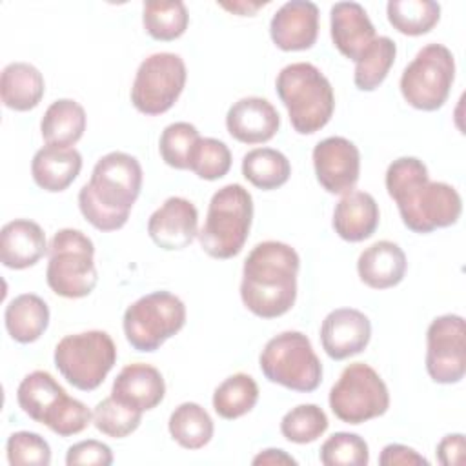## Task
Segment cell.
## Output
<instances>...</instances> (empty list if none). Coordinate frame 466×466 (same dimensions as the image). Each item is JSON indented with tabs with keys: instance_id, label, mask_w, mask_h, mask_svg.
Instances as JSON below:
<instances>
[{
	"instance_id": "2",
	"label": "cell",
	"mask_w": 466,
	"mask_h": 466,
	"mask_svg": "<svg viewBox=\"0 0 466 466\" xmlns=\"http://www.w3.org/2000/svg\"><path fill=\"white\" fill-rule=\"evenodd\" d=\"M299 268V253L289 244L258 242L242 266V304L260 319L282 317L297 300Z\"/></svg>"
},
{
	"instance_id": "45",
	"label": "cell",
	"mask_w": 466,
	"mask_h": 466,
	"mask_svg": "<svg viewBox=\"0 0 466 466\" xmlns=\"http://www.w3.org/2000/svg\"><path fill=\"white\" fill-rule=\"evenodd\" d=\"M268 2H233V4H228V2H220V5L235 15H240V16H253L257 13V9H260L262 5H266Z\"/></svg>"
},
{
	"instance_id": "20",
	"label": "cell",
	"mask_w": 466,
	"mask_h": 466,
	"mask_svg": "<svg viewBox=\"0 0 466 466\" xmlns=\"http://www.w3.org/2000/svg\"><path fill=\"white\" fill-rule=\"evenodd\" d=\"M329 33L340 55L357 62L375 40V27L359 2H337L329 9Z\"/></svg>"
},
{
	"instance_id": "13",
	"label": "cell",
	"mask_w": 466,
	"mask_h": 466,
	"mask_svg": "<svg viewBox=\"0 0 466 466\" xmlns=\"http://www.w3.org/2000/svg\"><path fill=\"white\" fill-rule=\"evenodd\" d=\"M186 64L177 53H153L137 69L131 86V102L137 111L157 116L169 111L184 91Z\"/></svg>"
},
{
	"instance_id": "36",
	"label": "cell",
	"mask_w": 466,
	"mask_h": 466,
	"mask_svg": "<svg viewBox=\"0 0 466 466\" xmlns=\"http://www.w3.org/2000/svg\"><path fill=\"white\" fill-rule=\"evenodd\" d=\"M231 167L229 147L211 137H200L187 158V169H191L202 180H218L228 175Z\"/></svg>"
},
{
	"instance_id": "8",
	"label": "cell",
	"mask_w": 466,
	"mask_h": 466,
	"mask_svg": "<svg viewBox=\"0 0 466 466\" xmlns=\"http://www.w3.org/2000/svg\"><path fill=\"white\" fill-rule=\"evenodd\" d=\"M262 375L288 390L309 393L320 386L322 364L311 340L300 331H282L269 339L258 355Z\"/></svg>"
},
{
	"instance_id": "28",
	"label": "cell",
	"mask_w": 466,
	"mask_h": 466,
	"mask_svg": "<svg viewBox=\"0 0 466 466\" xmlns=\"http://www.w3.org/2000/svg\"><path fill=\"white\" fill-rule=\"evenodd\" d=\"M86 111L73 98L55 100L40 120V133L47 146L73 147L86 131Z\"/></svg>"
},
{
	"instance_id": "26",
	"label": "cell",
	"mask_w": 466,
	"mask_h": 466,
	"mask_svg": "<svg viewBox=\"0 0 466 466\" xmlns=\"http://www.w3.org/2000/svg\"><path fill=\"white\" fill-rule=\"evenodd\" d=\"M46 91L42 73L29 62H11L2 69L0 96L13 111L35 109Z\"/></svg>"
},
{
	"instance_id": "33",
	"label": "cell",
	"mask_w": 466,
	"mask_h": 466,
	"mask_svg": "<svg viewBox=\"0 0 466 466\" xmlns=\"http://www.w3.org/2000/svg\"><path fill=\"white\" fill-rule=\"evenodd\" d=\"M388 22L402 35L420 36L430 33L441 20V5L433 0H390Z\"/></svg>"
},
{
	"instance_id": "42",
	"label": "cell",
	"mask_w": 466,
	"mask_h": 466,
	"mask_svg": "<svg viewBox=\"0 0 466 466\" xmlns=\"http://www.w3.org/2000/svg\"><path fill=\"white\" fill-rule=\"evenodd\" d=\"M379 464L380 466H413V464H424L428 466V459L422 457L420 453H417L413 448L404 446V444H386L380 451L379 457Z\"/></svg>"
},
{
	"instance_id": "4",
	"label": "cell",
	"mask_w": 466,
	"mask_h": 466,
	"mask_svg": "<svg viewBox=\"0 0 466 466\" xmlns=\"http://www.w3.org/2000/svg\"><path fill=\"white\" fill-rule=\"evenodd\" d=\"M293 129L300 135L320 131L333 116L335 95L326 75L309 62L288 64L275 80Z\"/></svg>"
},
{
	"instance_id": "7",
	"label": "cell",
	"mask_w": 466,
	"mask_h": 466,
	"mask_svg": "<svg viewBox=\"0 0 466 466\" xmlns=\"http://www.w3.org/2000/svg\"><path fill=\"white\" fill-rule=\"evenodd\" d=\"M46 280L53 293L64 299L87 297L96 282L95 244L80 229H58L49 242Z\"/></svg>"
},
{
	"instance_id": "29",
	"label": "cell",
	"mask_w": 466,
	"mask_h": 466,
	"mask_svg": "<svg viewBox=\"0 0 466 466\" xmlns=\"http://www.w3.org/2000/svg\"><path fill=\"white\" fill-rule=\"evenodd\" d=\"M167 430L173 441L186 450L204 448L215 431L213 419L197 402L178 404L167 420Z\"/></svg>"
},
{
	"instance_id": "44",
	"label": "cell",
	"mask_w": 466,
	"mask_h": 466,
	"mask_svg": "<svg viewBox=\"0 0 466 466\" xmlns=\"http://www.w3.org/2000/svg\"><path fill=\"white\" fill-rule=\"evenodd\" d=\"M255 466H284V464H288V466H297V461L289 455V453H286L284 450H279V448H268V450H262L258 455H255L253 457V461H251Z\"/></svg>"
},
{
	"instance_id": "22",
	"label": "cell",
	"mask_w": 466,
	"mask_h": 466,
	"mask_svg": "<svg viewBox=\"0 0 466 466\" xmlns=\"http://www.w3.org/2000/svg\"><path fill=\"white\" fill-rule=\"evenodd\" d=\"M49 246L44 229L29 218H15L0 231V262L11 269L35 266Z\"/></svg>"
},
{
	"instance_id": "11",
	"label": "cell",
	"mask_w": 466,
	"mask_h": 466,
	"mask_svg": "<svg viewBox=\"0 0 466 466\" xmlns=\"http://www.w3.org/2000/svg\"><path fill=\"white\" fill-rule=\"evenodd\" d=\"M455 80L453 53L442 44H428L400 75L402 98L415 109L437 111L450 96Z\"/></svg>"
},
{
	"instance_id": "23",
	"label": "cell",
	"mask_w": 466,
	"mask_h": 466,
	"mask_svg": "<svg viewBox=\"0 0 466 466\" xmlns=\"http://www.w3.org/2000/svg\"><path fill=\"white\" fill-rule=\"evenodd\" d=\"M380 211L373 195L366 191L346 193L333 209L331 226L346 242H362L379 228Z\"/></svg>"
},
{
	"instance_id": "12",
	"label": "cell",
	"mask_w": 466,
	"mask_h": 466,
	"mask_svg": "<svg viewBox=\"0 0 466 466\" xmlns=\"http://www.w3.org/2000/svg\"><path fill=\"white\" fill-rule=\"evenodd\" d=\"M329 408L346 424H362L390 408V391L380 375L364 362L346 366L329 390Z\"/></svg>"
},
{
	"instance_id": "30",
	"label": "cell",
	"mask_w": 466,
	"mask_h": 466,
	"mask_svg": "<svg viewBox=\"0 0 466 466\" xmlns=\"http://www.w3.org/2000/svg\"><path fill=\"white\" fill-rule=\"evenodd\" d=\"M244 178L262 191L284 186L291 175V164L284 153L273 147H255L242 157Z\"/></svg>"
},
{
	"instance_id": "6",
	"label": "cell",
	"mask_w": 466,
	"mask_h": 466,
	"mask_svg": "<svg viewBox=\"0 0 466 466\" xmlns=\"http://www.w3.org/2000/svg\"><path fill=\"white\" fill-rule=\"evenodd\" d=\"M253 220V197L240 184H228L213 193L202 229L200 248L213 258L237 257L249 235Z\"/></svg>"
},
{
	"instance_id": "16",
	"label": "cell",
	"mask_w": 466,
	"mask_h": 466,
	"mask_svg": "<svg viewBox=\"0 0 466 466\" xmlns=\"http://www.w3.org/2000/svg\"><path fill=\"white\" fill-rule=\"evenodd\" d=\"M149 238L166 251L187 248L198 235V211L184 197H169L147 220Z\"/></svg>"
},
{
	"instance_id": "34",
	"label": "cell",
	"mask_w": 466,
	"mask_h": 466,
	"mask_svg": "<svg viewBox=\"0 0 466 466\" xmlns=\"http://www.w3.org/2000/svg\"><path fill=\"white\" fill-rule=\"evenodd\" d=\"M397 55V46L390 36H375L368 49L355 62L353 82L360 91H375L388 76Z\"/></svg>"
},
{
	"instance_id": "24",
	"label": "cell",
	"mask_w": 466,
	"mask_h": 466,
	"mask_svg": "<svg viewBox=\"0 0 466 466\" xmlns=\"http://www.w3.org/2000/svg\"><path fill=\"white\" fill-rule=\"evenodd\" d=\"M406 255L391 240H379L366 248L357 260L359 279L371 289H388L402 282L406 275Z\"/></svg>"
},
{
	"instance_id": "41",
	"label": "cell",
	"mask_w": 466,
	"mask_h": 466,
	"mask_svg": "<svg viewBox=\"0 0 466 466\" xmlns=\"http://www.w3.org/2000/svg\"><path fill=\"white\" fill-rule=\"evenodd\" d=\"M113 462V451L107 444L87 439L80 441L67 448L66 453V464L76 466V464H96V466H109Z\"/></svg>"
},
{
	"instance_id": "25",
	"label": "cell",
	"mask_w": 466,
	"mask_h": 466,
	"mask_svg": "<svg viewBox=\"0 0 466 466\" xmlns=\"http://www.w3.org/2000/svg\"><path fill=\"white\" fill-rule=\"evenodd\" d=\"M82 169V155L75 147L44 146L31 160L35 184L49 193L67 189Z\"/></svg>"
},
{
	"instance_id": "32",
	"label": "cell",
	"mask_w": 466,
	"mask_h": 466,
	"mask_svg": "<svg viewBox=\"0 0 466 466\" xmlns=\"http://www.w3.org/2000/svg\"><path fill=\"white\" fill-rule=\"evenodd\" d=\"M258 400V386L248 373H233L213 391V410L226 420L249 413Z\"/></svg>"
},
{
	"instance_id": "43",
	"label": "cell",
	"mask_w": 466,
	"mask_h": 466,
	"mask_svg": "<svg viewBox=\"0 0 466 466\" xmlns=\"http://www.w3.org/2000/svg\"><path fill=\"white\" fill-rule=\"evenodd\" d=\"M464 448H466V441L462 433H448L444 435L437 448H435V455L437 461L442 466H457L462 464L464 461Z\"/></svg>"
},
{
	"instance_id": "35",
	"label": "cell",
	"mask_w": 466,
	"mask_h": 466,
	"mask_svg": "<svg viewBox=\"0 0 466 466\" xmlns=\"http://www.w3.org/2000/svg\"><path fill=\"white\" fill-rule=\"evenodd\" d=\"M329 422L324 410L317 404H299L280 420V433L295 444H309L324 435Z\"/></svg>"
},
{
	"instance_id": "38",
	"label": "cell",
	"mask_w": 466,
	"mask_h": 466,
	"mask_svg": "<svg viewBox=\"0 0 466 466\" xmlns=\"http://www.w3.org/2000/svg\"><path fill=\"white\" fill-rule=\"evenodd\" d=\"M319 459L324 466H366L370 462V448L360 435L337 431L322 442Z\"/></svg>"
},
{
	"instance_id": "21",
	"label": "cell",
	"mask_w": 466,
	"mask_h": 466,
	"mask_svg": "<svg viewBox=\"0 0 466 466\" xmlns=\"http://www.w3.org/2000/svg\"><path fill=\"white\" fill-rule=\"evenodd\" d=\"M166 395V382L162 373L146 362L127 364L113 380L111 397L137 411H149L157 408Z\"/></svg>"
},
{
	"instance_id": "17",
	"label": "cell",
	"mask_w": 466,
	"mask_h": 466,
	"mask_svg": "<svg viewBox=\"0 0 466 466\" xmlns=\"http://www.w3.org/2000/svg\"><path fill=\"white\" fill-rule=\"evenodd\" d=\"M371 339L370 319L355 308L329 311L320 326V344L333 360H344L366 350Z\"/></svg>"
},
{
	"instance_id": "3",
	"label": "cell",
	"mask_w": 466,
	"mask_h": 466,
	"mask_svg": "<svg viewBox=\"0 0 466 466\" xmlns=\"http://www.w3.org/2000/svg\"><path fill=\"white\" fill-rule=\"evenodd\" d=\"M142 177L140 162L129 153L111 151L100 157L89 182L78 191L80 213L100 231L124 228L140 195Z\"/></svg>"
},
{
	"instance_id": "40",
	"label": "cell",
	"mask_w": 466,
	"mask_h": 466,
	"mask_svg": "<svg viewBox=\"0 0 466 466\" xmlns=\"http://www.w3.org/2000/svg\"><path fill=\"white\" fill-rule=\"evenodd\" d=\"M7 461L13 466H49L51 448L44 437L35 431H15L5 442Z\"/></svg>"
},
{
	"instance_id": "15",
	"label": "cell",
	"mask_w": 466,
	"mask_h": 466,
	"mask_svg": "<svg viewBox=\"0 0 466 466\" xmlns=\"http://www.w3.org/2000/svg\"><path fill=\"white\" fill-rule=\"evenodd\" d=\"M317 182L331 195H346L355 189L360 175L359 147L344 137L320 140L311 153Z\"/></svg>"
},
{
	"instance_id": "27",
	"label": "cell",
	"mask_w": 466,
	"mask_h": 466,
	"mask_svg": "<svg viewBox=\"0 0 466 466\" xmlns=\"http://www.w3.org/2000/svg\"><path fill=\"white\" fill-rule=\"evenodd\" d=\"M4 324L13 340L31 344L38 340L49 326V306L35 293H22L5 306Z\"/></svg>"
},
{
	"instance_id": "9",
	"label": "cell",
	"mask_w": 466,
	"mask_h": 466,
	"mask_svg": "<svg viewBox=\"0 0 466 466\" xmlns=\"http://www.w3.org/2000/svg\"><path fill=\"white\" fill-rule=\"evenodd\" d=\"M55 366L80 391L96 390L116 362V346L109 333L89 329L71 333L55 346Z\"/></svg>"
},
{
	"instance_id": "1",
	"label": "cell",
	"mask_w": 466,
	"mask_h": 466,
	"mask_svg": "<svg viewBox=\"0 0 466 466\" xmlns=\"http://www.w3.org/2000/svg\"><path fill=\"white\" fill-rule=\"evenodd\" d=\"M386 191L395 200L402 224L413 233H431L453 226L462 213L459 191L446 182H431L417 157H399L386 169Z\"/></svg>"
},
{
	"instance_id": "5",
	"label": "cell",
	"mask_w": 466,
	"mask_h": 466,
	"mask_svg": "<svg viewBox=\"0 0 466 466\" xmlns=\"http://www.w3.org/2000/svg\"><path fill=\"white\" fill-rule=\"evenodd\" d=\"M16 400L29 419L47 426L58 437L76 435L93 422L89 408L69 397L58 380L44 370L31 371L22 379Z\"/></svg>"
},
{
	"instance_id": "31",
	"label": "cell",
	"mask_w": 466,
	"mask_h": 466,
	"mask_svg": "<svg viewBox=\"0 0 466 466\" xmlns=\"http://www.w3.org/2000/svg\"><path fill=\"white\" fill-rule=\"evenodd\" d=\"M142 24L147 35L160 42L180 38L189 24V13L182 0H146Z\"/></svg>"
},
{
	"instance_id": "10",
	"label": "cell",
	"mask_w": 466,
	"mask_h": 466,
	"mask_svg": "<svg viewBox=\"0 0 466 466\" xmlns=\"http://www.w3.org/2000/svg\"><path fill=\"white\" fill-rule=\"evenodd\" d=\"M186 324L184 302L169 291H153L126 308L122 326L129 346L142 353L157 351Z\"/></svg>"
},
{
	"instance_id": "14",
	"label": "cell",
	"mask_w": 466,
	"mask_h": 466,
	"mask_svg": "<svg viewBox=\"0 0 466 466\" xmlns=\"http://www.w3.org/2000/svg\"><path fill=\"white\" fill-rule=\"evenodd\" d=\"M426 371L437 384H457L466 371V328L455 313L435 317L426 331Z\"/></svg>"
},
{
	"instance_id": "18",
	"label": "cell",
	"mask_w": 466,
	"mask_h": 466,
	"mask_svg": "<svg viewBox=\"0 0 466 466\" xmlns=\"http://www.w3.org/2000/svg\"><path fill=\"white\" fill-rule=\"evenodd\" d=\"M273 44L282 51H306L319 36V7L309 0L282 4L269 22Z\"/></svg>"
},
{
	"instance_id": "39",
	"label": "cell",
	"mask_w": 466,
	"mask_h": 466,
	"mask_svg": "<svg viewBox=\"0 0 466 466\" xmlns=\"http://www.w3.org/2000/svg\"><path fill=\"white\" fill-rule=\"evenodd\" d=\"M198 138V129L189 122H173L166 126L158 140V151L162 160L169 167L187 169L189 153Z\"/></svg>"
},
{
	"instance_id": "19",
	"label": "cell",
	"mask_w": 466,
	"mask_h": 466,
	"mask_svg": "<svg viewBox=\"0 0 466 466\" xmlns=\"http://www.w3.org/2000/svg\"><path fill=\"white\" fill-rule=\"evenodd\" d=\"M226 127L242 144H264L277 135L280 115L268 98L244 96L228 109Z\"/></svg>"
},
{
	"instance_id": "37",
	"label": "cell",
	"mask_w": 466,
	"mask_h": 466,
	"mask_svg": "<svg viewBox=\"0 0 466 466\" xmlns=\"http://www.w3.org/2000/svg\"><path fill=\"white\" fill-rule=\"evenodd\" d=\"M140 422L142 411L127 408L111 395L100 400L93 410L95 428L111 439H124L131 435L140 426Z\"/></svg>"
}]
</instances>
